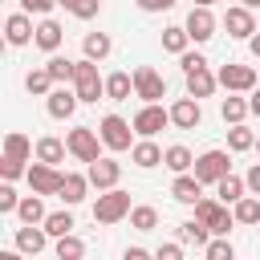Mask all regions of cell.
<instances>
[{
    "label": "cell",
    "mask_w": 260,
    "mask_h": 260,
    "mask_svg": "<svg viewBox=\"0 0 260 260\" xmlns=\"http://www.w3.org/2000/svg\"><path fill=\"white\" fill-rule=\"evenodd\" d=\"M179 65H183V73H191V69H199V65H207V57H203L199 49H187V53H179Z\"/></svg>",
    "instance_id": "f6af8a7d"
},
{
    "label": "cell",
    "mask_w": 260,
    "mask_h": 260,
    "mask_svg": "<svg viewBox=\"0 0 260 260\" xmlns=\"http://www.w3.org/2000/svg\"><path fill=\"white\" fill-rule=\"evenodd\" d=\"M252 146H256V130H248L244 122H232V130H228V150L240 154V150H252Z\"/></svg>",
    "instance_id": "836d02e7"
},
{
    "label": "cell",
    "mask_w": 260,
    "mask_h": 260,
    "mask_svg": "<svg viewBox=\"0 0 260 260\" xmlns=\"http://www.w3.org/2000/svg\"><path fill=\"white\" fill-rule=\"evenodd\" d=\"M85 175H89V183L98 187V191H110V187H118V179H122V162H114V158H93V162H85Z\"/></svg>",
    "instance_id": "9a60e30c"
},
{
    "label": "cell",
    "mask_w": 260,
    "mask_h": 260,
    "mask_svg": "<svg viewBox=\"0 0 260 260\" xmlns=\"http://www.w3.org/2000/svg\"><path fill=\"white\" fill-rule=\"evenodd\" d=\"M85 256V244L69 232V236H57V260H81Z\"/></svg>",
    "instance_id": "f35d334b"
},
{
    "label": "cell",
    "mask_w": 260,
    "mask_h": 260,
    "mask_svg": "<svg viewBox=\"0 0 260 260\" xmlns=\"http://www.w3.org/2000/svg\"><path fill=\"white\" fill-rule=\"evenodd\" d=\"M167 122H171V110H167V106H158V102H146V106L134 114V130H138L142 138H154Z\"/></svg>",
    "instance_id": "4fadbf2b"
},
{
    "label": "cell",
    "mask_w": 260,
    "mask_h": 260,
    "mask_svg": "<svg viewBox=\"0 0 260 260\" xmlns=\"http://www.w3.org/2000/svg\"><path fill=\"white\" fill-rule=\"evenodd\" d=\"M256 228H260V223H256Z\"/></svg>",
    "instance_id": "9f6ffc18"
},
{
    "label": "cell",
    "mask_w": 260,
    "mask_h": 260,
    "mask_svg": "<svg viewBox=\"0 0 260 260\" xmlns=\"http://www.w3.org/2000/svg\"><path fill=\"white\" fill-rule=\"evenodd\" d=\"M195 4H219V0H195Z\"/></svg>",
    "instance_id": "db71d44e"
},
{
    "label": "cell",
    "mask_w": 260,
    "mask_h": 260,
    "mask_svg": "<svg viewBox=\"0 0 260 260\" xmlns=\"http://www.w3.org/2000/svg\"><path fill=\"white\" fill-rule=\"evenodd\" d=\"M57 81H53V73H49V65H41V69H28L24 73V89L32 93V98H49V89H53Z\"/></svg>",
    "instance_id": "4316f807"
},
{
    "label": "cell",
    "mask_w": 260,
    "mask_h": 260,
    "mask_svg": "<svg viewBox=\"0 0 260 260\" xmlns=\"http://www.w3.org/2000/svg\"><path fill=\"white\" fill-rule=\"evenodd\" d=\"M187 32H191V41L195 45H203V41H211L215 37V12H211V4H191V12H187Z\"/></svg>",
    "instance_id": "9c48e42d"
},
{
    "label": "cell",
    "mask_w": 260,
    "mask_h": 260,
    "mask_svg": "<svg viewBox=\"0 0 260 260\" xmlns=\"http://www.w3.org/2000/svg\"><path fill=\"white\" fill-rule=\"evenodd\" d=\"M98 134H102V142L110 146V150H130L134 146V122H126L122 114H106L102 122H98Z\"/></svg>",
    "instance_id": "277c9868"
},
{
    "label": "cell",
    "mask_w": 260,
    "mask_h": 260,
    "mask_svg": "<svg viewBox=\"0 0 260 260\" xmlns=\"http://www.w3.org/2000/svg\"><path fill=\"white\" fill-rule=\"evenodd\" d=\"M65 150H69V142H61V138H53V134H45V138H37V158L41 162H65Z\"/></svg>",
    "instance_id": "f546056e"
},
{
    "label": "cell",
    "mask_w": 260,
    "mask_h": 260,
    "mask_svg": "<svg viewBox=\"0 0 260 260\" xmlns=\"http://www.w3.org/2000/svg\"><path fill=\"white\" fill-rule=\"evenodd\" d=\"M154 256H158V260H179V256H183V240H179V244H158Z\"/></svg>",
    "instance_id": "bcb514c9"
},
{
    "label": "cell",
    "mask_w": 260,
    "mask_h": 260,
    "mask_svg": "<svg viewBox=\"0 0 260 260\" xmlns=\"http://www.w3.org/2000/svg\"><path fill=\"white\" fill-rule=\"evenodd\" d=\"M223 28H228V37L248 41V37L256 32V8H248V4H232V8L223 12Z\"/></svg>",
    "instance_id": "7c38bea8"
},
{
    "label": "cell",
    "mask_w": 260,
    "mask_h": 260,
    "mask_svg": "<svg viewBox=\"0 0 260 260\" xmlns=\"http://www.w3.org/2000/svg\"><path fill=\"white\" fill-rule=\"evenodd\" d=\"M49 73H53V81H73V73H77V61H69V57H61V53H49Z\"/></svg>",
    "instance_id": "74e56055"
},
{
    "label": "cell",
    "mask_w": 260,
    "mask_h": 260,
    "mask_svg": "<svg viewBox=\"0 0 260 260\" xmlns=\"http://www.w3.org/2000/svg\"><path fill=\"white\" fill-rule=\"evenodd\" d=\"M187 45H191V32H187V24H171V28H162V53H187Z\"/></svg>",
    "instance_id": "1f68e13d"
},
{
    "label": "cell",
    "mask_w": 260,
    "mask_h": 260,
    "mask_svg": "<svg viewBox=\"0 0 260 260\" xmlns=\"http://www.w3.org/2000/svg\"><path fill=\"white\" fill-rule=\"evenodd\" d=\"M162 167H167V171H175V175H179V171H191V167H195V154H191L183 142H175V146H167V150H162Z\"/></svg>",
    "instance_id": "4dcf8cb0"
},
{
    "label": "cell",
    "mask_w": 260,
    "mask_h": 260,
    "mask_svg": "<svg viewBox=\"0 0 260 260\" xmlns=\"http://www.w3.org/2000/svg\"><path fill=\"white\" fill-rule=\"evenodd\" d=\"M20 175H28L24 158H8V154H0V179H20Z\"/></svg>",
    "instance_id": "7bdbcfd3"
},
{
    "label": "cell",
    "mask_w": 260,
    "mask_h": 260,
    "mask_svg": "<svg viewBox=\"0 0 260 260\" xmlns=\"http://www.w3.org/2000/svg\"><path fill=\"white\" fill-rule=\"evenodd\" d=\"M73 228H77V223H73V211H69V207H65V211H49V215H45V232H49L53 240H57V236H69Z\"/></svg>",
    "instance_id": "8d00e7d4"
},
{
    "label": "cell",
    "mask_w": 260,
    "mask_h": 260,
    "mask_svg": "<svg viewBox=\"0 0 260 260\" xmlns=\"http://www.w3.org/2000/svg\"><path fill=\"white\" fill-rule=\"evenodd\" d=\"M175 232H179L183 244H195V248H207V240H211V228H207L203 219H183Z\"/></svg>",
    "instance_id": "d4e9b609"
},
{
    "label": "cell",
    "mask_w": 260,
    "mask_h": 260,
    "mask_svg": "<svg viewBox=\"0 0 260 260\" xmlns=\"http://www.w3.org/2000/svg\"><path fill=\"white\" fill-rule=\"evenodd\" d=\"M203 256H207V260H232V256H236V248H232V240H228V236H215V240H207Z\"/></svg>",
    "instance_id": "60d3db41"
},
{
    "label": "cell",
    "mask_w": 260,
    "mask_h": 260,
    "mask_svg": "<svg viewBox=\"0 0 260 260\" xmlns=\"http://www.w3.org/2000/svg\"><path fill=\"white\" fill-rule=\"evenodd\" d=\"M244 183H248V191H252V195H260V162H252V167H248Z\"/></svg>",
    "instance_id": "c3c4849f"
},
{
    "label": "cell",
    "mask_w": 260,
    "mask_h": 260,
    "mask_svg": "<svg viewBox=\"0 0 260 260\" xmlns=\"http://www.w3.org/2000/svg\"><path fill=\"white\" fill-rule=\"evenodd\" d=\"M77 89H73V81H57L53 89H49V98H45V110H49V118H73V110H77Z\"/></svg>",
    "instance_id": "30bf717a"
},
{
    "label": "cell",
    "mask_w": 260,
    "mask_h": 260,
    "mask_svg": "<svg viewBox=\"0 0 260 260\" xmlns=\"http://www.w3.org/2000/svg\"><path fill=\"white\" fill-rule=\"evenodd\" d=\"M73 89H77L81 102H98V98H106V77L98 73V61H93V57H81V61H77Z\"/></svg>",
    "instance_id": "3957f363"
},
{
    "label": "cell",
    "mask_w": 260,
    "mask_h": 260,
    "mask_svg": "<svg viewBox=\"0 0 260 260\" xmlns=\"http://www.w3.org/2000/svg\"><path fill=\"white\" fill-rule=\"evenodd\" d=\"M61 8L73 12L77 20H93V16L102 12V0H61Z\"/></svg>",
    "instance_id": "ab89813d"
},
{
    "label": "cell",
    "mask_w": 260,
    "mask_h": 260,
    "mask_svg": "<svg viewBox=\"0 0 260 260\" xmlns=\"http://www.w3.org/2000/svg\"><path fill=\"white\" fill-rule=\"evenodd\" d=\"M61 41H65L61 20L41 16V24H37V32H32V45H37V49H45V53H57V49H61Z\"/></svg>",
    "instance_id": "e0dca14e"
},
{
    "label": "cell",
    "mask_w": 260,
    "mask_h": 260,
    "mask_svg": "<svg viewBox=\"0 0 260 260\" xmlns=\"http://www.w3.org/2000/svg\"><path fill=\"white\" fill-rule=\"evenodd\" d=\"M45 244H49L45 223H24V228H16V248H20V252L37 256V252H45Z\"/></svg>",
    "instance_id": "ffe728a7"
},
{
    "label": "cell",
    "mask_w": 260,
    "mask_h": 260,
    "mask_svg": "<svg viewBox=\"0 0 260 260\" xmlns=\"http://www.w3.org/2000/svg\"><path fill=\"white\" fill-rule=\"evenodd\" d=\"M179 0H138V8L142 12H167V8H175Z\"/></svg>",
    "instance_id": "7dc6e473"
},
{
    "label": "cell",
    "mask_w": 260,
    "mask_h": 260,
    "mask_svg": "<svg viewBox=\"0 0 260 260\" xmlns=\"http://www.w3.org/2000/svg\"><path fill=\"white\" fill-rule=\"evenodd\" d=\"M65 142H69V154L77 158V162H93V158H102V134L93 130V126H73L69 134H65Z\"/></svg>",
    "instance_id": "5b68a950"
},
{
    "label": "cell",
    "mask_w": 260,
    "mask_h": 260,
    "mask_svg": "<svg viewBox=\"0 0 260 260\" xmlns=\"http://www.w3.org/2000/svg\"><path fill=\"white\" fill-rule=\"evenodd\" d=\"M215 85H219V77H215L207 65H199V69L187 73V93H191V98H211Z\"/></svg>",
    "instance_id": "7402d4cb"
},
{
    "label": "cell",
    "mask_w": 260,
    "mask_h": 260,
    "mask_svg": "<svg viewBox=\"0 0 260 260\" xmlns=\"http://www.w3.org/2000/svg\"><path fill=\"white\" fill-rule=\"evenodd\" d=\"M130 93H134V73H122V69H118V73L106 77V98H110V102H126Z\"/></svg>",
    "instance_id": "83f0119b"
},
{
    "label": "cell",
    "mask_w": 260,
    "mask_h": 260,
    "mask_svg": "<svg viewBox=\"0 0 260 260\" xmlns=\"http://www.w3.org/2000/svg\"><path fill=\"white\" fill-rule=\"evenodd\" d=\"M215 195H219L223 203H236L240 195H248V183H244L240 175H232V171H228V175H223V179L215 183Z\"/></svg>",
    "instance_id": "e575fe53"
},
{
    "label": "cell",
    "mask_w": 260,
    "mask_h": 260,
    "mask_svg": "<svg viewBox=\"0 0 260 260\" xmlns=\"http://www.w3.org/2000/svg\"><path fill=\"white\" fill-rule=\"evenodd\" d=\"M134 98H142V102H162L167 98V81H162V73L154 65L134 69Z\"/></svg>",
    "instance_id": "ba28073f"
},
{
    "label": "cell",
    "mask_w": 260,
    "mask_h": 260,
    "mask_svg": "<svg viewBox=\"0 0 260 260\" xmlns=\"http://www.w3.org/2000/svg\"><path fill=\"white\" fill-rule=\"evenodd\" d=\"M57 4H61V0H20V8H24V12H32V16H49Z\"/></svg>",
    "instance_id": "ee69618b"
},
{
    "label": "cell",
    "mask_w": 260,
    "mask_h": 260,
    "mask_svg": "<svg viewBox=\"0 0 260 260\" xmlns=\"http://www.w3.org/2000/svg\"><path fill=\"white\" fill-rule=\"evenodd\" d=\"M89 187H93V183H89V175L65 171V175H61V191H57V195H61V203H65V207H73V203H81V199H85V191H89Z\"/></svg>",
    "instance_id": "ac0fdd59"
},
{
    "label": "cell",
    "mask_w": 260,
    "mask_h": 260,
    "mask_svg": "<svg viewBox=\"0 0 260 260\" xmlns=\"http://www.w3.org/2000/svg\"><path fill=\"white\" fill-rule=\"evenodd\" d=\"M191 207H195V219H203V223L211 228V236H228L232 223H236V211H228L223 199H207V195H199Z\"/></svg>",
    "instance_id": "6da1fadb"
},
{
    "label": "cell",
    "mask_w": 260,
    "mask_h": 260,
    "mask_svg": "<svg viewBox=\"0 0 260 260\" xmlns=\"http://www.w3.org/2000/svg\"><path fill=\"white\" fill-rule=\"evenodd\" d=\"M240 4H248V8H260V0H240Z\"/></svg>",
    "instance_id": "f5cc1de1"
},
{
    "label": "cell",
    "mask_w": 260,
    "mask_h": 260,
    "mask_svg": "<svg viewBox=\"0 0 260 260\" xmlns=\"http://www.w3.org/2000/svg\"><path fill=\"white\" fill-rule=\"evenodd\" d=\"M130 162H134V167H142V171H150V167H158V162H162V146H158L154 138H138V142L130 146Z\"/></svg>",
    "instance_id": "44dd1931"
},
{
    "label": "cell",
    "mask_w": 260,
    "mask_h": 260,
    "mask_svg": "<svg viewBox=\"0 0 260 260\" xmlns=\"http://www.w3.org/2000/svg\"><path fill=\"white\" fill-rule=\"evenodd\" d=\"M248 114H252V102L240 98V93H228V98L219 102V118H223L228 126H232V122H244Z\"/></svg>",
    "instance_id": "cb8c5ba5"
},
{
    "label": "cell",
    "mask_w": 260,
    "mask_h": 260,
    "mask_svg": "<svg viewBox=\"0 0 260 260\" xmlns=\"http://www.w3.org/2000/svg\"><path fill=\"white\" fill-rule=\"evenodd\" d=\"M248 102H252V114H256V118H260V89H256V93H252V98H248Z\"/></svg>",
    "instance_id": "816d5d0a"
},
{
    "label": "cell",
    "mask_w": 260,
    "mask_h": 260,
    "mask_svg": "<svg viewBox=\"0 0 260 260\" xmlns=\"http://www.w3.org/2000/svg\"><path fill=\"white\" fill-rule=\"evenodd\" d=\"M130 228H138V232L158 228V207H150V203H134V207H130Z\"/></svg>",
    "instance_id": "d590c367"
},
{
    "label": "cell",
    "mask_w": 260,
    "mask_h": 260,
    "mask_svg": "<svg viewBox=\"0 0 260 260\" xmlns=\"http://www.w3.org/2000/svg\"><path fill=\"white\" fill-rule=\"evenodd\" d=\"M203 183H219L228 171H232V150H219V146H211V150H203V154H195V167H191Z\"/></svg>",
    "instance_id": "52a82bcc"
},
{
    "label": "cell",
    "mask_w": 260,
    "mask_h": 260,
    "mask_svg": "<svg viewBox=\"0 0 260 260\" xmlns=\"http://www.w3.org/2000/svg\"><path fill=\"white\" fill-rule=\"evenodd\" d=\"M130 191H122V187H110V191H102L98 195V203H93V223H118V219H126L130 215Z\"/></svg>",
    "instance_id": "7a4b0ae2"
},
{
    "label": "cell",
    "mask_w": 260,
    "mask_h": 260,
    "mask_svg": "<svg viewBox=\"0 0 260 260\" xmlns=\"http://www.w3.org/2000/svg\"><path fill=\"white\" fill-rule=\"evenodd\" d=\"M171 195H175L179 203H195V199L203 195V179H199L195 171H179V175L171 179Z\"/></svg>",
    "instance_id": "d6986e66"
},
{
    "label": "cell",
    "mask_w": 260,
    "mask_h": 260,
    "mask_svg": "<svg viewBox=\"0 0 260 260\" xmlns=\"http://www.w3.org/2000/svg\"><path fill=\"white\" fill-rule=\"evenodd\" d=\"M232 211H236V223H248V228H256L260 223V195H240L236 203H232Z\"/></svg>",
    "instance_id": "484cf974"
},
{
    "label": "cell",
    "mask_w": 260,
    "mask_h": 260,
    "mask_svg": "<svg viewBox=\"0 0 260 260\" xmlns=\"http://www.w3.org/2000/svg\"><path fill=\"white\" fill-rule=\"evenodd\" d=\"M4 154H8V158H24V162H28V158L37 154V146L28 142V134H20V130H8V134H4Z\"/></svg>",
    "instance_id": "f1b7e54d"
},
{
    "label": "cell",
    "mask_w": 260,
    "mask_h": 260,
    "mask_svg": "<svg viewBox=\"0 0 260 260\" xmlns=\"http://www.w3.org/2000/svg\"><path fill=\"white\" fill-rule=\"evenodd\" d=\"M81 49H85V57L106 61L110 49H114V41H110V32H85V37H81Z\"/></svg>",
    "instance_id": "d6a6232c"
},
{
    "label": "cell",
    "mask_w": 260,
    "mask_h": 260,
    "mask_svg": "<svg viewBox=\"0 0 260 260\" xmlns=\"http://www.w3.org/2000/svg\"><path fill=\"white\" fill-rule=\"evenodd\" d=\"M203 122V106H199V98H175L171 102V126H179V130H195Z\"/></svg>",
    "instance_id": "5bb4252c"
},
{
    "label": "cell",
    "mask_w": 260,
    "mask_h": 260,
    "mask_svg": "<svg viewBox=\"0 0 260 260\" xmlns=\"http://www.w3.org/2000/svg\"><path fill=\"white\" fill-rule=\"evenodd\" d=\"M16 215H20V223H45V195H20V203H16Z\"/></svg>",
    "instance_id": "603a6c76"
},
{
    "label": "cell",
    "mask_w": 260,
    "mask_h": 260,
    "mask_svg": "<svg viewBox=\"0 0 260 260\" xmlns=\"http://www.w3.org/2000/svg\"><path fill=\"white\" fill-rule=\"evenodd\" d=\"M32 32H37V24H32V12H8V20H4V37H8V45H28L32 41Z\"/></svg>",
    "instance_id": "2e32d148"
},
{
    "label": "cell",
    "mask_w": 260,
    "mask_h": 260,
    "mask_svg": "<svg viewBox=\"0 0 260 260\" xmlns=\"http://www.w3.org/2000/svg\"><path fill=\"white\" fill-rule=\"evenodd\" d=\"M219 85L228 89V93H248V89H256V81H260V69L256 65H240V61H228V65H219Z\"/></svg>",
    "instance_id": "8992f818"
},
{
    "label": "cell",
    "mask_w": 260,
    "mask_h": 260,
    "mask_svg": "<svg viewBox=\"0 0 260 260\" xmlns=\"http://www.w3.org/2000/svg\"><path fill=\"white\" fill-rule=\"evenodd\" d=\"M16 203H20V195H16L12 179H4V183H0V215H12V211H16Z\"/></svg>",
    "instance_id": "b9f144b4"
},
{
    "label": "cell",
    "mask_w": 260,
    "mask_h": 260,
    "mask_svg": "<svg viewBox=\"0 0 260 260\" xmlns=\"http://www.w3.org/2000/svg\"><path fill=\"white\" fill-rule=\"evenodd\" d=\"M122 256H126V260H146V256H150V252H146V248H138V244H134V248H126V252H122Z\"/></svg>",
    "instance_id": "681fc988"
},
{
    "label": "cell",
    "mask_w": 260,
    "mask_h": 260,
    "mask_svg": "<svg viewBox=\"0 0 260 260\" xmlns=\"http://www.w3.org/2000/svg\"><path fill=\"white\" fill-rule=\"evenodd\" d=\"M61 175H65V171H57L53 162H41V158H37V162H28V175H24V179H28V187H32L37 195H57V191H61Z\"/></svg>",
    "instance_id": "8fae6325"
},
{
    "label": "cell",
    "mask_w": 260,
    "mask_h": 260,
    "mask_svg": "<svg viewBox=\"0 0 260 260\" xmlns=\"http://www.w3.org/2000/svg\"><path fill=\"white\" fill-rule=\"evenodd\" d=\"M256 150H260V134H256Z\"/></svg>",
    "instance_id": "11a10c76"
},
{
    "label": "cell",
    "mask_w": 260,
    "mask_h": 260,
    "mask_svg": "<svg viewBox=\"0 0 260 260\" xmlns=\"http://www.w3.org/2000/svg\"><path fill=\"white\" fill-rule=\"evenodd\" d=\"M248 49H252V57L260 61V32H252V37H248Z\"/></svg>",
    "instance_id": "f907efd6"
}]
</instances>
